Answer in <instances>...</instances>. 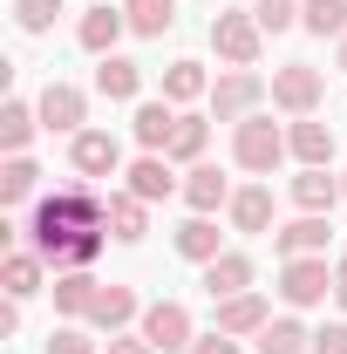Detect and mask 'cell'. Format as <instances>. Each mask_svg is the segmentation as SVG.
Listing matches in <instances>:
<instances>
[{
    "label": "cell",
    "instance_id": "obj_1",
    "mask_svg": "<svg viewBox=\"0 0 347 354\" xmlns=\"http://www.w3.org/2000/svg\"><path fill=\"white\" fill-rule=\"evenodd\" d=\"M286 157H293V150H286V130H279L265 109H259V116H245V123H232V164H238V171L272 177Z\"/></svg>",
    "mask_w": 347,
    "mask_h": 354
},
{
    "label": "cell",
    "instance_id": "obj_2",
    "mask_svg": "<svg viewBox=\"0 0 347 354\" xmlns=\"http://www.w3.org/2000/svg\"><path fill=\"white\" fill-rule=\"evenodd\" d=\"M212 55L225 62V68H259L265 55V28L252 7H232V14H218L212 21Z\"/></svg>",
    "mask_w": 347,
    "mask_h": 354
},
{
    "label": "cell",
    "instance_id": "obj_3",
    "mask_svg": "<svg viewBox=\"0 0 347 354\" xmlns=\"http://www.w3.org/2000/svg\"><path fill=\"white\" fill-rule=\"evenodd\" d=\"M265 95H272V82H265L259 68H225V75L212 82V95H205V102H212L218 123H245V116H259Z\"/></svg>",
    "mask_w": 347,
    "mask_h": 354
},
{
    "label": "cell",
    "instance_id": "obj_4",
    "mask_svg": "<svg viewBox=\"0 0 347 354\" xmlns=\"http://www.w3.org/2000/svg\"><path fill=\"white\" fill-rule=\"evenodd\" d=\"M334 293V259L327 252H306V259H279V300L293 313H306V307H320Z\"/></svg>",
    "mask_w": 347,
    "mask_h": 354
},
{
    "label": "cell",
    "instance_id": "obj_5",
    "mask_svg": "<svg viewBox=\"0 0 347 354\" xmlns=\"http://www.w3.org/2000/svg\"><path fill=\"white\" fill-rule=\"evenodd\" d=\"M136 334H143L157 354H191V341H198V327H191V307H184V300H150L143 320H136Z\"/></svg>",
    "mask_w": 347,
    "mask_h": 354
},
{
    "label": "cell",
    "instance_id": "obj_6",
    "mask_svg": "<svg viewBox=\"0 0 347 354\" xmlns=\"http://www.w3.org/2000/svg\"><path fill=\"white\" fill-rule=\"evenodd\" d=\"M327 102V75L313 68V62H286V68H272V109H286V116H313Z\"/></svg>",
    "mask_w": 347,
    "mask_h": 354
},
{
    "label": "cell",
    "instance_id": "obj_7",
    "mask_svg": "<svg viewBox=\"0 0 347 354\" xmlns=\"http://www.w3.org/2000/svg\"><path fill=\"white\" fill-rule=\"evenodd\" d=\"M123 191H136L143 205H171L177 191H184V177H177V164L164 157V150H143L130 171H123Z\"/></svg>",
    "mask_w": 347,
    "mask_h": 354
},
{
    "label": "cell",
    "instance_id": "obj_8",
    "mask_svg": "<svg viewBox=\"0 0 347 354\" xmlns=\"http://www.w3.org/2000/svg\"><path fill=\"white\" fill-rule=\"evenodd\" d=\"M68 164H75V177H82V184L130 171V164H123V143H116L109 130H82V136H68Z\"/></svg>",
    "mask_w": 347,
    "mask_h": 354
},
{
    "label": "cell",
    "instance_id": "obj_9",
    "mask_svg": "<svg viewBox=\"0 0 347 354\" xmlns=\"http://www.w3.org/2000/svg\"><path fill=\"white\" fill-rule=\"evenodd\" d=\"M35 109H41V130H55V136H82L88 130V95L75 82H48L35 95Z\"/></svg>",
    "mask_w": 347,
    "mask_h": 354
},
{
    "label": "cell",
    "instance_id": "obj_10",
    "mask_svg": "<svg viewBox=\"0 0 347 354\" xmlns=\"http://www.w3.org/2000/svg\"><path fill=\"white\" fill-rule=\"evenodd\" d=\"M286 150H293L300 171H334V123H320V116H293V123H286Z\"/></svg>",
    "mask_w": 347,
    "mask_h": 354
},
{
    "label": "cell",
    "instance_id": "obj_11",
    "mask_svg": "<svg viewBox=\"0 0 347 354\" xmlns=\"http://www.w3.org/2000/svg\"><path fill=\"white\" fill-rule=\"evenodd\" d=\"M130 35V21H123V0H95L82 21H75V41L102 62V55H116V41Z\"/></svg>",
    "mask_w": 347,
    "mask_h": 354
},
{
    "label": "cell",
    "instance_id": "obj_12",
    "mask_svg": "<svg viewBox=\"0 0 347 354\" xmlns=\"http://www.w3.org/2000/svg\"><path fill=\"white\" fill-rule=\"evenodd\" d=\"M136 320H143V300H136V286H116V279H102V293H95V307H88V327H95V334H130Z\"/></svg>",
    "mask_w": 347,
    "mask_h": 354
},
{
    "label": "cell",
    "instance_id": "obj_13",
    "mask_svg": "<svg viewBox=\"0 0 347 354\" xmlns=\"http://www.w3.org/2000/svg\"><path fill=\"white\" fill-rule=\"evenodd\" d=\"M327 239H334L327 212H300V218H286L272 232V252H279V259H306V252H327Z\"/></svg>",
    "mask_w": 347,
    "mask_h": 354
},
{
    "label": "cell",
    "instance_id": "obj_14",
    "mask_svg": "<svg viewBox=\"0 0 347 354\" xmlns=\"http://www.w3.org/2000/svg\"><path fill=\"white\" fill-rule=\"evenodd\" d=\"M225 218H232V232H279V205H272V191L265 184H238L232 191V205H225Z\"/></svg>",
    "mask_w": 347,
    "mask_h": 354
},
{
    "label": "cell",
    "instance_id": "obj_15",
    "mask_svg": "<svg viewBox=\"0 0 347 354\" xmlns=\"http://www.w3.org/2000/svg\"><path fill=\"white\" fill-rule=\"evenodd\" d=\"M218 307V334H232V341H259L272 307H265V293H232V300H212Z\"/></svg>",
    "mask_w": 347,
    "mask_h": 354
},
{
    "label": "cell",
    "instance_id": "obj_16",
    "mask_svg": "<svg viewBox=\"0 0 347 354\" xmlns=\"http://www.w3.org/2000/svg\"><path fill=\"white\" fill-rule=\"evenodd\" d=\"M177 198H184V205H191L198 218H212V212H225V205H232V177L218 171V164H191Z\"/></svg>",
    "mask_w": 347,
    "mask_h": 354
},
{
    "label": "cell",
    "instance_id": "obj_17",
    "mask_svg": "<svg viewBox=\"0 0 347 354\" xmlns=\"http://www.w3.org/2000/svg\"><path fill=\"white\" fill-rule=\"evenodd\" d=\"M48 279V259L35 252V245H14L7 259H0V286H7V300H35Z\"/></svg>",
    "mask_w": 347,
    "mask_h": 354
},
{
    "label": "cell",
    "instance_id": "obj_18",
    "mask_svg": "<svg viewBox=\"0 0 347 354\" xmlns=\"http://www.w3.org/2000/svg\"><path fill=\"white\" fill-rule=\"evenodd\" d=\"M55 313H68V320H88V307H95V293H102V279L88 272V266H68V272H55Z\"/></svg>",
    "mask_w": 347,
    "mask_h": 354
},
{
    "label": "cell",
    "instance_id": "obj_19",
    "mask_svg": "<svg viewBox=\"0 0 347 354\" xmlns=\"http://www.w3.org/2000/svg\"><path fill=\"white\" fill-rule=\"evenodd\" d=\"M177 116H184V109H177V102H164V95H157V102H136V116H130V136L143 143V150H171V136H177Z\"/></svg>",
    "mask_w": 347,
    "mask_h": 354
},
{
    "label": "cell",
    "instance_id": "obj_20",
    "mask_svg": "<svg viewBox=\"0 0 347 354\" xmlns=\"http://www.w3.org/2000/svg\"><path fill=\"white\" fill-rule=\"evenodd\" d=\"M171 245H177V259L212 266L218 252H225V232H218V218H198V212H191V218H184V225L171 232Z\"/></svg>",
    "mask_w": 347,
    "mask_h": 354
},
{
    "label": "cell",
    "instance_id": "obj_21",
    "mask_svg": "<svg viewBox=\"0 0 347 354\" xmlns=\"http://www.w3.org/2000/svg\"><path fill=\"white\" fill-rule=\"evenodd\" d=\"M198 272H205V293H212V300L252 293V259H245V252H232V245H225V252H218L212 266H198Z\"/></svg>",
    "mask_w": 347,
    "mask_h": 354
},
{
    "label": "cell",
    "instance_id": "obj_22",
    "mask_svg": "<svg viewBox=\"0 0 347 354\" xmlns=\"http://www.w3.org/2000/svg\"><path fill=\"white\" fill-rule=\"evenodd\" d=\"M95 95L102 102H136L143 95V68H136L130 55H102L95 62Z\"/></svg>",
    "mask_w": 347,
    "mask_h": 354
},
{
    "label": "cell",
    "instance_id": "obj_23",
    "mask_svg": "<svg viewBox=\"0 0 347 354\" xmlns=\"http://www.w3.org/2000/svg\"><path fill=\"white\" fill-rule=\"evenodd\" d=\"M286 198H293V212H334L347 191H341V177H334V171H293Z\"/></svg>",
    "mask_w": 347,
    "mask_h": 354
},
{
    "label": "cell",
    "instance_id": "obj_24",
    "mask_svg": "<svg viewBox=\"0 0 347 354\" xmlns=\"http://www.w3.org/2000/svg\"><path fill=\"white\" fill-rule=\"evenodd\" d=\"M35 130H41V109H35L28 95H7V109H0V150H7V157H28Z\"/></svg>",
    "mask_w": 347,
    "mask_h": 354
},
{
    "label": "cell",
    "instance_id": "obj_25",
    "mask_svg": "<svg viewBox=\"0 0 347 354\" xmlns=\"http://www.w3.org/2000/svg\"><path fill=\"white\" fill-rule=\"evenodd\" d=\"M205 150H212V116H191V109H184V116H177V136H171V150H164V157L191 171V164H205Z\"/></svg>",
    "mask_w": 347,
    "mask_h": 354
},
{
    "label": "cell",
    "instance_id": "obj_26",
    "mask_svg": "<svg viewBox=\"0 0 347 354\" xmlns=\"http://www.w3.org/2000/svg\"><path fill=\"white\" fill-rule=\"evenodd\" d=\"M123 21H130V35H143V41H164L177 28V0H123Z\"/></svg>",
    "mask_w": 347,
    "mask_h": 354
},
{
    "label": "cell",
    "instance_id": "obj_27",
    "mask_svg": "<svg viewBox=\"0 0 347 354\" xmlns=\"http://www.w3.org/2000/svg\"><path fill=\"white\" fill-rule=\"evenodd\" d=\"M109 239H123V245L150 239V205H143L136 191H116V198H109Z\"/></svg>",
    "mask_w": 347,
    "mask_h": 354
},
{
    "label": "cell",
    "instance_id": "obj_28",
    "mask_svg": "<svg viewBox=\"0 0 347 354\" xmlns=\"http://www.w3.org/2000/svg\"><path fill=\"white\" fill-rule=\"evenodd\" d=\"M198 95H212L205 62H191V55H184V62H171V68H164V102H177V109H184V102H198Z\"/></svg>",
    "mask_w": 347,
    "mask_h": 354
},
{
    "label": "cell",
    "instance_id": "obj_29",
    "mask_svg": "<svg viewBox=\"0 0 347 354\" xmlns=\"http://www.w3.org/2000/svg\"><path fill=\"white\" fill-rule=\"evenodd\" d=\"M252 354H313V334H306L293 313H279V320H265V334L252 341Z\"/></svg>",
    "mask_w": 347,
    "mask_h": 354
},
{
    "label": "cell",
    "instance_id": "obj_30",
    "mask_svg": "<svg viewBox=\"0 0 347 354\" xmlns=\"http://www.w3.org/2000/svg\"><path fill=\"white\" fill-rule=\"evenodd\" d=\"M35 184H41V164H35V157H7V164H0V205H28Z\"/></svg>",
    "mask_w": 347,
    "mask_h": 354
},
{
    "label": "cell",
    "instance_id": "obj_31",
    "mask_svg": "<svg viewBox=\"0 0 347 354\" xmlns=\"http://www.w3.org/2000/svg\"><path fill=\"white\" fill-rule=\"evenodd\" d=\"M300 28L320 35V41H327V35L341 41V35H347V0H300Z\"/></svg>",
    "mask_w": 347,
    "mask_h": 354
},
{
    "label": "cell",
    "instance_id": "obj_32",
    "mask_svg": "<svg viewBox=\"0 0 347 354\" xmlns=\"http://www.w3.org/2000/svg\"><path fill=\"white\" fill-rule=\"evenodd\" d=\"M62 14H68L62 0H14V28H21V35H48Z\"/></svg>",
    "mask_w": 347,
    "mask_h": 354
},
{
    "label": "cell",
    "instance_id": "obj_33",
    "mask_svg": "<svg viewBox=\"0 0 347 354\" xmlns=\"http://www.w3.org/2000/svg\"><path fill=\"white\" fill-rule=\"evenodd\" d=\"M252 14H259L265 35H286V28H300V0H252Z\"/></svg>",
    "mask_w": 347,
    "mask_h": 354
},
{
    "label": "cell",
    "instance_id": "obj_34",
    "mask_svg": "<svg viewBox=\"0 0 347 354\" xmlns=\"http://www.w3.org/2000/svg\"><path fill=\"white\" fill-rule=\"evenodd\" d=\"M41 348H48V354H102V348H95V341L82 334V327H55Z\"/></svg>",
    "mask_w": 347,
    "mask_h": 354
},
{
    "label": "cell",
    "instance_id": "obj_35",
    "mask_svg": "<svg viewBox=\"0 0 347 354\" xmlns=\"http://www.w3.org/2000/svg\"><path fill=\"white\" fill-rule=\"evenodd\" d=\"M313 354H347V320H327V327H313Z\"/></svg>",
    "mask_w": 347,
    "mask_h": 354
},
{
    "label": "cell",
    "instance_id": "obj_36",
    "mask_svg": "<svg viewBox=\"0 0 347 354\" xmlns=\"http://www.w3.org/2000/svg\"><path fill=\"white\" fill-rule=\"evenodd\" d=\"M191 354H238V341H232V334H198V341H191Z\"/></svg>",
    "mask_w": 347,
    "mask_h": 354
},
{
    "label": "cell",
    "instance_id": "obj_37",
    "mask_svg": "<svg viewBox=\"0 0 347 354\" xmlns=\"http://www.w3.org/2000/svg\"><path fill=\"white\" fill-rule=\"evenodd\" d=\"M102 354H157V348H150L143 334H109V348H102Z\"/></svg>",
    "mask_w": 347,
    "mask_h": 354
},
{
    "label": "cell",
    "instance_id": "obj_38",
    "mask_svg": "<svg viewBox=\"0 0 347 354\" xmlns=\"http://www.w3.org/2000/svg\"><path fill=\"white\" fill-rule=\"evenodd\" d=\"M14 334H21V300H7V307H0V341H14Z\"/></svg>",
    "mask_w": 347,
    "mask_h": 354
},
{
    "label": "cell",
    "instance_id": "obj_39",
    "mask_svg": "<svg viewBox=\"0 0 347 354\" xmlns=\"http://www.w3.org/2000/svg\"><path fill=\"white\" fill-rule=\"evenodd\" d=\"M334 300H341V313H347V259H334Z\"/></svg>",
    "mask_w": 347,
    "mask_h": 354
},
{
    "label": "cell",
    "instance_id": "obj_40",
    "mask_svg": "<svg viewBox=\"0 0 347 354\" xmlns=\"http://www.w3.org/2000/svg\"><path fill=\"white\" fill-rule=\"evenodd\" d=\"M334 68H341V75H347V35H341V48H334Z\"/></svg>",
    "mask_w": 347,
    "mask_h": 354
},
{
    "label": "cell",
    "instance_id": "obj_41",
    "mask_svg": "<svg viewBox=\"0 0 347 354\" xmlns=\"http://www.w3.org/2000/svg\"><path fill=\"white\" fill-rule=\"evenodd\" d=\"M341 191H347V171H341Z\"/></svg>",
    "mask_w": 347,
    "mask_h": 354
}]
</instances>
